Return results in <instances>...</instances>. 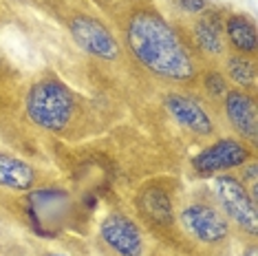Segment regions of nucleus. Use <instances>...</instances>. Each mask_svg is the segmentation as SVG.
Wrapping results in <instances>:
<instances>
[{"instance_id": "6e6552de", "label": "nucleus", "mask_w": 258, "mask_h": 256, "mask_svg": "<svg viewBox=\"0 0 258 256\" xmlns=\"http://www.w3.org/2000/svg\"><path fill=\"white\" fill-rule=\"evenodd\" d=\"M163 104H166L168 113L187 131L197 133V135H212L214 133V121L210 117V113L195 97L181 95V93H170V95H166Z\"/></svg>"}, {"instance_id": "f257e3e1", "label": "nucleus", "mask_w": 258, "mask_h": 256, "mask_svg": "<svg viewBox=\"0 0 258 256\" xmlns=\"http://www.w3.org/2000/svg\"><path fill=\"white\" fill-rule=\"evenodd\" d=\"M126 44L146 69L161 80L190 82L197 75L195 60L174 29L150 9L131 16L126 25Z\"/></svg>"}, {"instance_id": "2eb2a0df", "label": "nucleus", "mask_w": 258, "mask_h": 256, "mask_svg": "<svg viewBox=\"0 0 258 256\" xmlns=\"http://www.w3.org/2000/svg\"><path fill=\"white\" fill-rule=\"evenodd\" d=\"M205 89H208L210 95L223 97L227 93V82L221 73H208L205 75Z\"/></svg>"}, {"instance_id": "9b49d317", "label": "nucleus", "mask_w": 258, "mask_h": 256, "mask_svg": "<svg viewBox=\"0 0 258 256\" xmlns=\"http://www.w3.org/2000/svg\"><path fill=\"white\" fill-rule=\"evenodd\" d=\"M225 33L227 42L232 44V49L240 55H254L258 46V36L254 22L245 16H230L225 22Z\"/></svg>"}, {"instance_id": "1a4fd4ad", "label": "nucleus", "mask_w": 258, "mask_h": 256, "mask_svg": "<svg viewBox=\"0 0 258 256\" xmlns=\"http://www.w3.org/2000/svg\"><path fill=\"white\" fill-rule=\"evenodd\" d=\"M225 115L232 128L249 142H256L258 135V110L256 100L243 89H232L225 95Z\"/></svg>"}, {"instance_id": "423d86ee", "label": "nucleus", "mask_w": 258, "mask_h": 256, "mask_svg": "<svg viewBox=\"0 0 258 256\" xmlns=\"http://www.w3.org/2000/svg\"><path fill=\"white\" fill-rule=\"evenodd\" d=\"M71 36L80 49L86 53L99 57V60H117L119 57V44L115 36L91 16H75L71 20Z\"/></svg>"}, {"instance_id": "39448f33", "label": "nucleus", "mask_w": 258, "mask_h": 256, "mask_svg": "<svg viewBox=\"0 0 258 256\" xmlns=\"http://www.w3.org/2000/svg\"><path fill=\"white\" fill-rule=\"evenodd\" d=\"M251 157V150L238 139H219L212 146L203 148L195 159H192V168L199 174H219L232 168L245 166Z\"/></svg>"}, {"instance_id": "a211bd4d", "label": "nucleus", "mask_w": 258, "mask_h": 256, "mask_svg": "<svg viewBox=\"0 0 258 256\" xmlns=\"http://www.w3.org/2000/svg\"><path fill=\"white\" fill-rule=\"evenodd\" d=\"M44 256H67V254H44Z\"/></svg>"}, {"instance_id": "f8f14e48", "label": "nucleus", "mask_w": 258, "mask_h": 256, "mask_svg": "<svg viewBox=\"0 0 258 256\" xmlns=\"http://www.w3.org/2000/svg\"><path fill=\"white\" fill-rule=\"evenodd\" d=\"M195 42L205 55H223L225 53L223 25L216 18H201L195 25Z\"/></svg>"}, {"instance_id": "20e7f679", "label": "nucleus", "mask_w": 258, "mask_h": 256, "mask_svg": "<svg viewBox=\"0 0 258 256\" xmlns=\"http://www.w3.org/2000/svg\"><path fill=\"white\" fill-rule=\"evenodd\" d=\"M181 225L192 238L205 243V245H216L223 243L230 234V221L219 208L210 203H190L181 212Z\"/></svg>"}, {"instance_id": "ddd939ff", "label": "nucleus", "mask_w": 258, "mask_h": 256, "mask_svg": "<svg viewBox=\"0 0 258 256\" xmlns=\"http://www.w3.org/2000/svg\"><path fill=\"white\" fill-rule=\"evenodd\" d=\"M142 210L148 219L157 221V223H170L172 221V199L166 190L161 188H148L142 192Z\"/></svg>"}, {"instance_id": "dca6fc26", "label": "nucleus", "mask_w": 258, "mask_h": 256, "mask_svg": "<svg viewBox=\"0 0 258 256\" xmlns=\"http://www.w3.org/2000/svg\"><path fill=\"white\" fill-rule=\"evenodd\" d=\"M177 3L185 14H201L208 7V0H177Z\"/></svg>"}, {"instance_id": "7ed1b4c3", "label": "nucleus", "mask_w": 258, "mask_h": 256, "mask_svg": "<svg viewBox=\"0 0 258 256\" xmlns=\"http://www.w3.org/2000/svg\"><path fill=\"white\" fill-rule=\"evenodd\" d=\"M214 192L221 203V212L227 217V221H234L243 232L249 236H256L258 232V214H256V201L232 174H219L214 179Z\"/></svg>"}, {"instance_id": "f3484780", "label": "nucleus", "mask_w": 258, "mask_h": 256, "mask_svg": "<svg viewBox=\"0 0 258 256\" xmlns=\"http://www.w3.org/2000/svg\"><path fill=\"white\" fill-rule=\"evenodd\" d=\"M243 256H258V249H256V245H249V247L243 252Z\"/></svg>"}, {"instance_id": "4468645a", "label": "nucleus", "mask_w": 258, "mask_h": 256, "mask_svg": "<svg viewBox=\"0 0 258 256\" xmlns=\"http://www.w3.org/2000/svg\"><path fill=\"white\" fill-rule=\"evenodd\" d=\"M225 71L230 75L232 82H236L243 89L256 82V64L247 55H240V53L230 55L225 60Z\"/></svg>"}, {"instance_id": "f03ea898", "label": "nucleus", "mask_w": 258, "mask_h": 256, "mask_svg": "<svg viewBox=\"0 0 258 256\" xmlns=\"http://www.w3.org/2000/svg\"><path fill=\"white\" fill-rule=\"evenodd\" d=\"M25 110L27 117L42 131L49 133L64 131L71 124L75 113L73 91L55 78L40 80L27 93Z\"/></svg>"}, {"instance_id": "0eeeda50", "label": "nucleus", "mask_w": 258, "mask_h": 256, "mask_svg": "<svg viewBox=\"0 0 258 256\" xmlns=\"http://www.w3.org/2000/svg\"><path fill=\"white\" fill-rule=\"evenodd\" d=\"M99 236L117 256H142L144 234L131 217L119 212L108 214L99 223Z\"/></svg>"}, {"instance_id": "9d476101", "label": "nucleus", "mask_w": 258, "mask_h": 256, "mask_svg": "<svg viewBox=\"0 0 258 256\" xmlns=\"http://www.w3.org/2000/svg\"><path fill=\"white\" fill-rule=\"evenodd\" d=\"M36 183V172L25 159L0 153V188L31 190Z\"/></svg>"}]
</instances>
